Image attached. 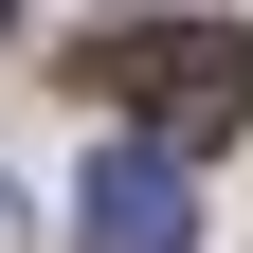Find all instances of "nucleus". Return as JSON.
Instances as JSON below:
<instances>
[{
    "label": "nucleus",
    "instance_id": "1",
    "mask_svg": "<svg viewBox=\"0 0 253 253\" xmlns=\"http://www.w3.org/2000/svg\"><path fill=\"white\" fill-rule=\"evenodd\" d=\"M90 73H109L126 145H163V163L217 145V126H253V37H235V18H109Z\"/></svg>",
    "mask_w": 253,
    "mask_h": 253
},
{
    "label": "nucleus",
    "instance_id": "2",
    "mask_svg": "<svg viewBox=\"0 0 253 253\" xmlns=\"http://www.w3.org/2000/svg\"><path fill=\"white\" fill-rule=\"evenodd\" d=\"M73 235H90V253H199V181H181L163 145H90Z\"/></svg>",
    "mask_w": 253,
    "mask_h": 253
}]
</instances>
